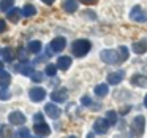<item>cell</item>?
Returning <instances> with one entry per match:
<instances>
[{
    "mask_svg": "<svg viewBox=\"0 0 147 138\" xmlns=\"http://www.w3.org/2000/svg\"><path fill=\"white\" fill-rule=\"evenodd\" d=\"M55 73H57V67H55L54 64H49L48 67H46V75H48V76H55Z\"/></svg>",
    "mask_w": 147,
    "mask_h": 138,
    "instance_id": "cell-27",
    "label": "cell"
},
{
    "mask_svg": "<svg viewBox=\"0 0 147 138\" xmlns=\"http://www.w3.org/2000/svg\"><path fill=\"white\" fill-rule=\"evenodd\" d=\"M29 95H30V100H33V102H41L46 97V90L43 87H33V89H30Z\"/></svg>",
    "mask_w": 147,
    "mask_h": 138,
    "instance_id": "cell-8",
    "label": "cell"
},
{
    "mask_svg": "<svg viewBox=\"0 0 147 138\" xmlns=\"http://www.w3.org/2000/svg\"><path fill=\"white\" fill-rule=\"evenodd\" d=\"M21 14H22V11L18 10V8H13V10L8 11V19L11 21V22H18L21 18Z\"/></svg>",
    "mask_w": 147,
    "mask_h": 138,
    "instance_id": "cell-18",
    "label": "cell"
},
{
    "mask_svg": "<svg viewBox=\"0 0 147 138\" xmlns=\"http://www.w3.org/2000/svg\"><path fill=\"white\" fill-rule=\"evenodd\" d=\"M11 83V75L8 71H0V87H8Z\"/></svg>",
    "mask_w": 147,
    "mask_h": 138,
    "instance_id": "cell-17",
    "label": "cell"
},
{
    "mask_svg": "<svg viewBox=\"0 0 147 138\" xmlns=\"http://www.w3.org/2000/svg\"><path fill=\"white\" fill-rule=\"evenodd\" d=\"M63 10L68 11V13H74V11L78 10V0H65Z\"/></svg>",
    "mask_w": 147,
    "mask_h": 138,
    "instance_id": "cell-16",
    "label": "cell"
},
{
    "mask_svg": "<svg viewBox=\"0 0 147 138\" xmlns=\"http://www.w3.org/2000/svg\"><path fill=\"white\" fill-rule=\"evenodd\" d=\"M122 80H123V73H122V71H115V73L108 75V83L109 84H119Z\"/></svg>",
    "mask_w": 147,
    "mask_h": 138,
    "instance_id": "cell-14",
    "label": "cell"
},
{
    "mask_svg": "<svg viewBox=\"0 0 147 138\" xmlns=\"http://www.w3.org/2000/svg\"><path fill=\"white\" fill-rule=\"evenodd\" d=\"M98 0H81V3H84V5H95Z\"/></svg>",
    "mask_w": 147,
    "mask_h": 138,
    "instance_id": "cell-34",
    "label": "cell"
},
{
    "mask_svg": "<svg viewBox=\"0 0 147 138\" xmlns=\"http://www.w3.org/2000/svg\"><path fill=\"white\" fill-rule=\"evenodd\" d=\"M10 97H11V94L8 92V90H5V87L0 89V100H8Z\"/></svg>",
    "mask_w": 147,
    "mask_h": 138,
    "instance_id": "cell-30",
    "label": "cell"
},
{
    "mask_svg": "<svg viewBox=\"0 0 147 138\" xmlns=\"http://www.w3.org/2000/svg\"><path fill=\"white\" fill-rule=\"evenodd\" d=\"M14 70L19 71V73H22V75H27V76H30V73L33 71V68L29 67V65H26V64H21V65H16V67H14Z\"/></svg>",
    "mask_w": 147,
    "mask_h": 138,
    "instance_id": "cell-19",
    "label": "cell"
},
{
    "mask_svg": "<svg viewBox=\"0 0 147 138\" xmlns=\"http://www.w3.org/2000/svg\"><path fill=\"white\" fill-rule=\"evenodd\" d=\"M106 119L109 121V124H111V125L117 124V113H115V111H108V113H106Z\"/></svg>",
    "mask_w": 147,
    "mask_h": 138,
    "instance_id": "cell-25",
    "label": "cell"
},
{
    "mask_svg": "<svg viewBox=\"0 0 147 138\" xmlns=\"http://www.w3.org/2000/svg\"><path fill=\"white\" fill-rule=\"evenodd\" d=\"M51 99L54 100L55 103H62V102H67L68 99V90L67 89H57L51 94Z\"/></svg>",
    "mask_w": 147,
    "mask_h": 138,
    "instance_id": "cell-10",
    "label": "cell"
},
{
    "mask_svg": "<svg viewBox=\"0 0 147 138\" xmlns=\"http://www.w3.org/2000/svg\"><path fill=\"white\" fill-rule=\"evenodd\" d=\"M18 137H22V138H27V137H30V130L29 128H21V130H18Z\"/></svg>",
    "mask_w": 147,
    "mask_h": 138,
    "instance_id": "cell-29",
    "label": "cell"
},
{
    "mask_svg": "<svg viewBox=\"0 0 147 138\" xmlns=\"http://www.w3.org/2000/svg\"><path fill=\"white\" fill-rule=\"evenodd\" d=\"M109 121L108 119H105V118H98L95 121V124H93V130H95V133H98V135H105L106 132H108V128H109Z\"/></svg>",
    "mask_w": 147,
    "mask_h": 138,
    "instance_id": "cell-4",
    "label": "cell"
},
{
    "mask_svg": "<svg viewBox=\"0 0 147 138\" xmlns=\"http://www.w3.org/2000/svg\"><path fill=\"white\" fill-rule=\"evenodd\" d=\"M144 105H146V108H147V95H146V99H144Z\"/></svg>",
    "mask_w": 147,
    "mask_h": 138,
    "instance_id": "cell-38",
    "label": "cell"
},
{
    "mask_svg": "<svg viewBox=\"0 0 147 138\" xmlns=\"http://www.w3.org/2000/svg\"><path fill=\"white\" fill-rule=\"evenodd\" d=\"M14 0H0V10L2 11H8L11 7H13Z\"/></svg>",
    "mask_w": 147,
    "mask_h": 138,
    "instance_id": "cell-24",
    "label": "cell"
},
{
    "mask_svg": "<svg viewBox=\"0 0 147 138\" xmlns=\"http://www.w3.org/2000/svg\"><path fill=\"white\" fill-rule=\"evenodd\" d=\"M54 0H43V3H52Z\"/></svg>",
    "mask_w": 147,
    "mask_h": 138,
    "instance_id": "cell-37",
    "label": "cell"
},
{
    "mask_svg": "<svg viewBox=\"0 0 147 138\" xmlns=\"http://www.w3.org/2000/svg\"><path fill=\"white\" fill-rule=\"evenodd\" d=\"M8 119H10V122H11V124H14V125H22V124H26V121H27V118H26V116H24L21 111H13V113H10Z\"/></svg>",
    "mask_w": 147,
    "mask_h": 138,
    "instance_id": "cell-7",
    "label": "cell"
},
{
    "mask_svg": "<svg viewBox=\"0 0 147 138\" xmlns=\"http://www.w3.org/2000/svg\"><path fill=\"white\" fill-rule=\"evenodd\" d=\"M22 14H24L26 18L35 16V14H36V8L33 7V5H30V3H29V5H26V7L22 8Z\"/></svg>",
    "mask_w": 147,
    "mask_h": 138,
    "instance_id": "cell-21",
    "label": "cell"
},
{
    "mask_svg": "<svg viewBox=\"0 0 147 138\" xmlns=\"http://www.w3.org/2000/svg\"><path fill=\"white\" fill-rule=\"evenodd\" d=\"M108 92H109V89H108V86H106V84H98V86L95 87V94L98 97H105Z\"/></svg>",
    "mask_w": 147,
    "mask_h": 138,
    "instance_id": "cell-22",
    "label": "cell"
},
{
    "mask_svg": "<svg viewBox=\"0 0 147 138\" xmlns=\"http://www.w3.org/2000/svg\"><path fill=\"white\" fill-rule=\"evenodd\" d=\"M18 52H19V57H21V61H27V54H26V51H24V49H19V51H18Z\"/></svg>",
    "mask_w": 147,
    "mask_h": 138,
    "instance_id": "cell-33",
    "label": "cell"
},
{
    "mask_svg": "<svg viewBox=\"0 0 147 138\" xmlns=\"http://www.w3.org/2000/svg\"><path fill=\"white\" fill-rule=\"evenodd\" d=\"M130 83L138 87H147V76H144V75H133Z\"/></svg>",
    "mask_w": 147,
    "mask_h": 138,
    "instance_id": "cell-12",
    "label": "cell"
},
{
    "mask_svg": "<svg viewBox=\"0 0 147 138\" xmlns=\"http://www.w3.org/2000/svg\"><path fill=\"white\" fill-rule=\"evenodd\" d=\"M65 46H67V41H65L63 37H55V38L51 41V49H52L54 52H60V51H63Z\"/></svg>",
    "mask_w": 147,
    "mask_h": 138,
    "instance_id": "cell-9",
    "label": "cell"
},
{
    "mask_svg": "<svg viewBox=\"0 0 147 138\" xmlns=\"http://www.w3.org/2000/svg\"><path fill=\"white\" fill-rule=\"evenodd\" d=\"M131 49H133L134 54H144V52L147 51V41H144V40L134 41L133 45H131Z\"/></svg>",
    "mask_w": 147,
    "mask_h": 138,
    "instance_id": "cell-13",
    "label": "cell"
},
{
    "mask_svg": "<svg viewBox=\"0 0 147 138\" xmlns=\"http://www.w3.org/2000/svg\"><path fill=\"white\" fill-rule=\"evenodd\" d=\"M90 48H92V45H90L89 40H76L73 43V46H71V51H73L74 56L82 57V56H86L90 51Z\"/></svg>",
    "mask_w": 147,
    "mask_h": 138,
    "instance_id": "cell-1",
    "label": "cell"
},
{
    "mask_svg": "<svg viewBox=\"0 0 147 138\" xmlns=\"http://www.w3.org/2000/svg\"><path fill=\"white\" fill-rule=\"evenodd\" d=\"M3 59L7 62H11L14 59V49L13 48H5L3 49Z\"/></svg>",
    "mask_w": 147,
    "mask_h": 138,
    "instance_id": "cell-23",
    "label": "cell"
},
{
    "mask_svg": "<svg viewBox=\"0 0 147 138\" xmlns=\"http://www.w3.org/2000/svg\"><path fill=\"white\" fill-rule=\"evenodd\" d=\"M71 65V59L68 57V56H62V57H59L57 61V67L62 68V70H68Z\"/></svg>",
    "mask_w": 147,
    "mask_h": 138,
    "instance_id": "cell-15",
    "label": "cell"
},
{
    "mask_svg": "<svg viewBox=\"0 0 147 138\" xmlns=\"http://www.w3.org/2000/svg\"><path fill=\"white\" fill-rule=\"evenodd\" d=\"M5 29H7V24H5V21H3V19H0V33L3 32Z\"/></svg>",
    "mask_w": 147,
    "mask_h": 138,
    "instance_id": "cell-35",
    "label": "cell"
},
{
    "mask_svg": "<svg viewBox=\"0 0 147 138\" xmlns=\"http://www.w3.org/2000/svg\"><path fill=\"white\" fill-rule=\"evenodd\" d=\"M144 125H146V119L144 116H136V118L131 121V133L134 137H141L144 133Z\"/></svg>",
    "mask_w": 147,
    "mask_h": 138,
    "instance_id": "cell-2",
    "label": "cell"
},
{
    "mask_svg": "<svg viewBox=\"0 0 147 138\" xmlns=\"http://www.w3.org/2000/svg\"><path fill=\"white\" fill-rule=\"evenodd\" d=\"M30 80L35 81V83H41V81H43V73H41V71H35V70H33L32 73H30Z\"/></svg>",
    "mask_w": 147,
    "mask_h": 138,
    "instance_id": "cell-26",
    "label": "cell"
},
{
    "mask_svg": "<svg viewBox=\"0 0 147 138\" xmlns=\"http://www.w3.org/2000/svg\"><path fill=\"white\" fill-rule=\"evenodd\" d=\"M100 57H101V61L106 62V64H119V62H120V56H119V52L114 51V49H105V51H101Z\"/></svg>",
    "mask_w": 147,
    "mask_h": 138,
    "instance_id": "cell-3",
    "label": "cell"
},
{
    "mask_svg": "<svg viewBox=\"0 0 147 138\" xmlns=\"http://www.w3.org/2000/svg\"><path fill=\"white\" fill-rule=\"evenodd\" d=\"M35 121L36 122H43V114H41V113H36V114H35Z\"/></svg>",
    "mask_w": 147,
    "mask_h": 138,
    "instance_id": "cell-36",
    "label": "cell"
},
{
    "mask_svg": "<svg viewBox=\"0 0 147 138\" xmlns=\"http://www.w3.org/2000/svg\"><path fill=\"white\" fill-rule=\"evenodd\" d=\"M41 48H43L41 41H36V40H35V41H30L29 43V51L32 52V54H38V52L41 51Z\"/></svg>",
    "mask_w": 147,
    "mask_h": 138,
    "instance_id": "cell-20",
    "label": "cell"
},
{
    "mask_svg": "<svg viewBox=\"0 0 147 138\" xmlns=\"http://www.w3.org/2000/svg\"><path fill=\"white\" fill-rule=\"evenodd\" d=\"M81 103H82V105H93L92 102H90V97H82V99H81Z\"/></svg>",
    "mask_w": 147,
    "mask_h": 138,
    "instance_id": "cell-32",
    "label": "cell"
},
{
    "mask_svg": "<svg viewBox=\"0 0 147 138\" xmlns=\"http://www.w3.org/2000/svg\"><path fill=\"white\" fill-rule=\"evenodd\" d=\"M45 111H46V114H48L49 118H52V119L60 118V114H62L60 108H59L57 105H54V103H48V105L45 106Z\"/></svg>",
    "mask_w": 147,
    "mask_h": 138,
    "instance_id": "cell-11",
    "label": "cell"
},
{
    "mask_svg": "<svg viewBox=\"0 0 147 138\" xmlns=\"http://www.w3.org/2000/svg\"><path fill=\"white\" fill-rule=\"evenodd\" d=\"M33 132H35V135H38V137H48V135L51 133V127H49L48 124H45V122H36V124L33 125Z\"/></svg>",
    "mask_w": 147,
    "mask_h": 138,
    "instance_id": "cell-6",
    "label": "cell"
},
{
    "mask_svg": "<svg viewBox=\"0 0 147 138\" xmlns=\"http://www.w3.org/2000/svg\"><path fill=\"white\" fill-rule=\"evenodd\" d=\"M130 18L133 21H136V22H146L147 21V14H146V11H144L141 7H133L131 8Z\"/></svg>",
    "mask_w": 147,
    "mask_h": 138,
    "instance_id": "cell-5",
    "label": "cell"
},
{
    "mask_svg": "<svg viewBox=\"0 0 147 138\" xmlns=\"http://www.w3.org/2000/svg\"><path fill=\"white\" fill-rule=\"evenodd\" d=\"M120 62H123V61H127L128 59V48H125V46H120Z\"/></svg>",
    "mask_w": 147,
    "mask_h": 138,
    "instance_id": "cell-28",
    "label": "cell"
},
{
    "mask_svg": "<svg viewBox=\"0 0 147 138\" xmlns=\"http://www.w3.org/2000/svg\"><path fill=\"white\" fill-rule=\"evenodd\" d=\"M2 68H3V64H2V62H0V71H2Z\"/></svg>",
    "mask_w": 147,
    "mask_h": 138,
    "instance_id": "cell-39",
    "label": "cell"
},
{
    "mask_svg": "<svg viewBox=\"0 0 147 138\" xmlns=\"http://www.w3.org/2000/svg\"><path fill=\"white\" fill-rule=\"evenodd\" d=\"M0 135H2V137H11V128L10 127H2V132H0Z\"/></svg>",
    "mask_w": 147,
    "mask_h": 138,
    "instance_id": "cell-31",
    "label": "cell"
}]
</instances>
